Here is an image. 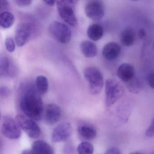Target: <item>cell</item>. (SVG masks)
<instances>
[{"label":"cell","instance_id":"obj_1","mask_svg":"<svg viewBox=\"0 0 154 154\" xmlns=\"http://www.w3.org/2000/svg\"><path fill=\"white\" fill-rule=\"evenodd\" d=\"M20 105L26 116L34 121H39L42 118L44 110L43 101L36 89L28 90L22 97Z\"/></svg>","mask_w":154,"mask_h":154},{"label":"cell","instance_id":"obj_2","mask_svg":"<svg viewBox=\"0 0 154 154\" xmlns=\"http://www.w3.org/2000/svg\"><path fill=\"white\" fill-rule=\"evenodd\" d=\"M84 75L89 83V89L91 94L93 95L99 94L104 85L103 75L101 71L95 67H87L84 70Z\"/></svg>","mask_w":154,"mask_h":154},{"label":"cell","instance_id":"obj_3","mask_svg":"<svg viewBox=\"0 0 154 154\" xmlns=\"http://www.w3.org/2000/svg\"><path fill=\"white\" fill-rule=\"evenodd\" d=\"M76 1H58L57 2V8L59 14L62 20L67 24L72 27L76 26L77 19L75 6Z\"/></svg>","mask_w":154,"mask_h":154},{"label":"cell","instance_id":"obj_4","mask_svg":"<svg viewBox=\"0 0 154 154\" xmlns=\"http://www.w3.org/2000/svg\"><path fill=\"white\" fill-rule=\"evenodd\" d=\"M124 93L123 86L117 80L108 79L105 85L106 105L110 107L122 96Z\"/></svg>","mask_w":154,"mask_h":154},{"label":"cell","instance_id":"obj_5","mask_svg":"<svg viewBox=\"0 0 154 154\" xmlns=\"http://www.w3.org/2000/svg\"><path fill=\"white\" fill-rule=\"evenodd\" d=\"M48 30L51 36L60 43H68L72 38V31L70 28L62 23L52 22L50 24Z\"/></svg>","mask_w":154,"mask_h":154},{"label":"cell","instance_id":"obj_6","mask_svg":"<svg viewBox=\"0 0 154 154\" xmlns=\"http://www.w3.org/2000/svg\"><path fill=\"white\" fill-rule=\"evenodd\" d=\"M15 120L20 127L30 138H38L41 134L40 128L34 120L22 115H17L15 117Z\"/></svg>","mask_w":154,"mask_h":154},{"label":"cell","instance_id":"obj_7","mask_svg":"<svg viewBox=\"0 0 154 154\" xmlns=\"http://www.w3.org/2000/svg\"><path fill=\"white\" fill-rule=\"evenodd\" d=\"M1 130L2 134L10 139H18L21 134L20 127L16 121L9 117L5 118Z\"/></svg>","mask_w":154,"mask_h":154},{"label":"cell","instance_id":"obj_8","mask_svg":"<svg viewBox=\"0 0 154 154\" xmlns=\"http://www.w3.org/2000/svg\"><path fill=\"white\" fill-rule=\"evenodd\" d=\"M85 12L87 16L93 20H99L104 17L105 6L101 1H89L85 6Z\"/></svg>","mask_w":154,"mask_h":154},{"label":"cell","instance_id":"obj_9","mask_svg":"<svg viewBox=\"0 0 154 154\" xmlns=\"http://www.w3.org/2000/svg\"><path fill=\"white\" fill-rule=\"evenodd\" d=\"M32 27L29 23H20L17 25L15 30V40L19 47L25 45L30 38Z\"/></svg>","mask_w":154,"mask_h":154},{"label":"cell","instance_id":"obj_10","mask_svg":"<svg viewBox=\"0 0 154 154\" xmlns=\"http://www.w3.org/2000/svg\"><path fill=\"white\" fill-rule=\"evenodd\" d=\"M72 132L73 128L69 123H62L57 126L53 130L51 140L55 143L64 142L70 137Z\"/></svg>","mask_w":154,"mask_h":154},{"label":"cell","instance_id":"obj_11","mask_svg":"<svg viewBox=\"0 0 154 154\" xmlns=\"http://www.w3.org/2000/svg\"><path fill=\"white\" fill-rule=\"evenodd\" d=\"M61 114V109L57 105L48 104L46 107L45 111V120L49 124H55L60 119Z\"/></svg>","mask_w":154,"mask_h":154},{"label":"cell","instance_id":"obj_12","mask_svg":"<svg viewBox=\"0 0 154 154\" xmlns=\"http://www.w3.org/2000/svg\"><path fill=\"white\" fill-rule=\"evenodd\" d=\"M117 75L122 81L128 83L134 77V67L129 63H122L118 69Z\"/></svg>","mask_w":154,"mask_h":154},{"label":"cell","instance_id":"obj_13","mask_svg":"<svg viewBox=\"0 0 154 154\" xmlns=\"http://www.w3.org/2000/svg\"><path fill=\"white\" fill-rule=\"evenodd\" d=\"M120 45L116 42H109L103 47L102 53L106 59L111 61L116 59L121 53Z\"/></svg>","mask_w":154,"mask_h":154},{"label":"cell","instance_id":"obj_14","mask_svg":"<svg viewBox=\"0 0 154 154\" xmlns=\"http://www.w3.org/2000/svg\"><path fill=\"white\" fill-rule=\"evenodd\" d=\"M15 68L11 61L6 56L0 57V76H14Z\"/></svg>","mask_w":154,"mask_h":154},{"label":"cell","instance_id":"obj_15","mask_svg":"<svg viewBox=\"0 0 154 154\" xmlns=\"http://www.w3.org/2000/svg\"><path fill=\"white\" fill-rule=\"evenodd\" d=\"M34 154H55L54 150L50 145L45 141L37 140L32 146Z\"/></svg>","mask_w":154,"mask_h":154},{"label":"cell","instance_id":"obj_16","mask_svg":"<svg viewBox=\"0 0 154 154\" xmlns=\"http://www.w3.org/2000/svg\"><path fill=\"white\" fill-rule=\"evenodd\" d=\"M80 49L82 54L86 58H93L97 53V45L90 41L85 40L82 41L80 44Z\"/></svg>","mask_w":154,"mask_h":154},{"label":"cell","instance_id":"obj_17","mask_svg":"<svg viewBox=\"0 0 154 154\" xmlns=\"http://www.w3.org/2000/svg\"><path fill=\"white\" fill-rule=\"evenodd\" d=\"M104 34V29L100 24H93L87 30V35L90 39L97 41L101 39Z\"/></svg>","mask_w":154,"mask_h":154},{"label":"cell","instance_id":"obj_18","mask_svg":"<svg viewBox=\"0 0 154 154\" xmlns=\"http://www.w3.org/2000/svg\"><path fill=\"white\" fill-rule=\"evenodd\" d=\"M78 132L81 137L88 141L93 140L97 136L96 129L91 126L83 124L79 126Z\"/></svg>","mask_w":154,"mask_h":154},{"label":"cell","instance_id":"obj_19","mask_svg":"<svg viewBox=\"0 0 154 154\" xmlns=\"http://www.w3.org/2000/svg\"><path fill=\"white\" fill-rule=\"evenodd\" d=\"M120 40L121 44L124 46H132L135 41L134 32L131 29L124 30L120 35Z\"/></svg>","mask_w":154,"mask_h":154},{"label":"cell","instance_id":"obj_20","mask_svg":"<svg viewBox=\"0 0 154 154\" xmlns=\"http://www.w3.org/2000/svg\"><path fill=\"white\" fill-rule=\"evenodd\" d=\"M36 90L40 95L46 94L48 90L49 84L48 79L43 76L37 77L35 81Z\"/></svg>","mask_w":154,"mask_h":154},{"label":"cell","instance_id":"obj_21","mask_svg":"<svg viewBox=\"0 0 154 154\" xmlns=\"http://www.w3.org/2000/svg\"><path fill=\"white\" fill-rule=\"evenodd\" d=\"M14 22V16L8 11H4L0 14V26L8 29L12 26Z\"/></svg>","mask_w":154,"mask_h":154},{"label":"cell","instance_id":"obj_22","mask_svg":"<svg viewBox=\"0 0 154 154\" xmlns=\"http://www.w3.org/2000/svg\"><path fill=\"white\" fill-rule=\"evenodd\" d=\"M77 152L78 154H93L94 147L89 142H83L79 145Z\"/></svg>","mask_w":154,"mask_h":154},{"label":"cell","instance_id":"obj_23","mask_svg":"<svg viewBox=\"0 0 154 154\" xmlns=\"http://www.w3.org/2000/svg\"><path fill=\"white\" fill-rule=\"evenodd\" d=\"M127 86L129 91L134 93H137L141 90V83L134 77L132 80L127 83Z\"/></svg>","mask_w":154,"mask_h":154},{"label":"cell","instance_id":"obj_24","mask_svg":"<svg viewBox=\"0 0 154 154\" xmlns=\"http://www.w3.org/2000/svg\"><path fill=\"white\" fill-rule=\"evenodd\" d=\"M5 46L6 50L9 52H13L15 50V45L14 40L12 37H8L5 40Z\"/></svg>","mask_w":154,"mask_h":154},{"label":"cell","instance_id":"obj_25","mask_svg":"<svg viewBox=\"0 0 154 154\" xmlns=\"http://www.w3.org/2000/svg\"><path fill=\"white\" fill-rule=\"evenodd\" d=\"M146 135L149 137H154V117L152 120L149 127L146 131Z\"/></svg>","mask_w":154,"mask_h":154},{"label":"cell","instance_id":"obj_26","mask_svg":"<svg viewBox=\"0 0 154 154\" xmlns=\"http://www.w3.org/2000/svg\"><path fill=\"white\" fill-rule=\"evenodd\" d=\"M15 2L18 6L23 7V6H28L31 5L32 1L29 0H17L15 1Z\"/></svg>","mask_w":154,"mask_h":154},{"label":"cell","instance_id":"obj_27","mask_svg":"<svg viewBox=\"0 0 154 154\" xmlns=\"http://www.w3.org/2000/svg\"><path fill=\"white\" fill-rule=\"evenodd\" d=\"M147 81L150 86L154 89V72L150 73L147 77Z\"/></svg>","mask_w":154,"mask_h":154},{"label":"cell","instance_id":"obj_28","mask_svg":"<svg viewBox=\"0 0 154 154\" xmlns=\"http://www.w3.org/2000/svg\"><path fill=\"white\" fill-rule=\"evenodd\" d=\"M73 146L70 144H67L64 147V152L65 154H72L73 152Z\"/></svg>","mask_w":154,"mask_h":154},{"label":"cell","instance_id":"obj_29","mask_svg":"<svg viewBox=\"0 0 154 154\" xmlns=\"http://www.w3.org/2000/svg\"><path fill=\"white\" fill-rule=\"evenodd\" d=\"M105 154H121L120 151L117 147H113L108 149Z\"/></svg>","mask_w":154,"mask_h":154},{"label":"cell","instance_id":"obj_30","mask_svg":"<svg viewBox=\"0 0 154 154\" xmlns=\"http://www.w3.org/2000/svg\"><path fill=\"white\" fill-rule=\"evenodd\" d=\"M9 3L8 2L5 0H0V14L3 12L4 10H5L8 7Z\"/></svg>","mask_w":154,"mask_h":154},{"label":"cell","instance_id":"obj_31","mask_svg":"<svg viewBox=\"0 0 154 154\" xmlns=\"http://www.w3.org/2000/svg\"><path fill=\"white\" fill-rule=\"evenodd\" d=\"M9 90L5 87H0V96H6L9 94Z\"/></svg>","mask_w":154,"mask_h":154},{"label":"cell","instance_id":"obj_32","mask_svg":"<svg viewBox=\"0 0 154 154\" xmlns=\"http://www.w3.org/2000/svg\"><path fill=\"white\" fill-rule=\"evenodd\" d=\"M138 35L140 39H143L146 36V31L143 28H141L138 31Z\"/></svg>","mask_w":154,"mask_h":154},{"label":"cell","instance_id":"obj_33","mask_svg":"<svg viewBox=\"0 0 154 154\" xmlns=\"http://www.w3.org/2000/svg\"><path fill=\"white\" fill-rule=\"evenodd\" d=\"M44 2L46 4L50 6H54L56 4V3L57 2L56 1H44Z\"/></svg>","mask_w":154,"mask_h":154},{"label":"cell","instance_id":"obj_34","mask_svg":"<svg viewBox=\"0 0 154 154\" xmlns=\"http://www.w3.org/2000/svg\"><path fill=\"white\" fill-rule=\"evenodd\" d=\"M21 154H34L32 151L29 150H25L23 151Z\"/></svg>","mask_w":154,"mask_h":154},{"label":"cell","instance_id":"obj_35","mask_svg":"<svg viewBox=\"0 0 154 154\" xmlns=\"http://www.w3.org/2000/svg\"><path fill=\"white\" fill-rule=\"evenodd\" d=\"M130 154H142L141 153H139V152H133V153H130Z\"/></svg>","mask_w":154,"mask_h":154},{"label":"cell","instance_id":"obj_36","mask_svg":"<svg viewBox=\"0 0 154 154\" xmlns=\"http://www.w3.org/2000/svg\"><path fill=\"white\" fill-rule=\"evenodd\" d=\"M150 154H154V152H153L151 153Z\"/></svg>","mask_w":154,"mask_h":154},{"label":"cell","instance_id":"obj_37","mask_svg":"<svg viewBox=\"0 0 154 154\" xmlns=\"http://www.w3.org/2000/svg\"><path fill=\"white\" fill-rule=\"evenodd\" d=\"M1 143H0V149H1Z\"/></svg>","mask_w":154,"mask_h":154},{"label":"cell","instance_id":"obj_38","mask_svg":"<svg viewBox=\"0 0 154 154\" xmlns=\"http://www.w3.org/2000/svg\"><path fill=\"white\" fill-rule=\"evenodd\" d=\"M0 118H1V115H0Z\"/></svg>","mask_w":154,"mask_h":154}]
</instances>
